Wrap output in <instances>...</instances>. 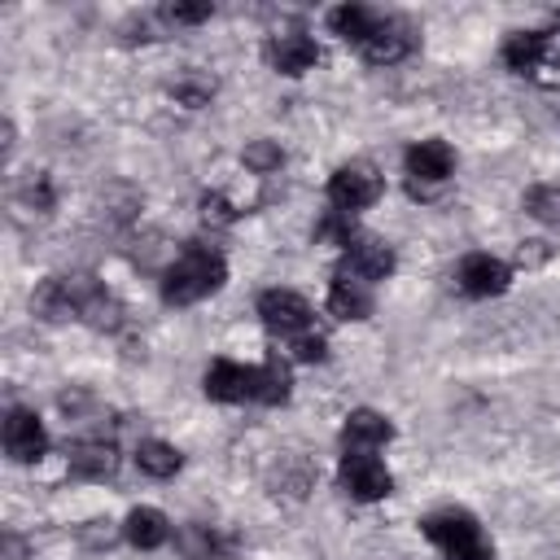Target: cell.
<instances>
[{
	"label": "cell",
	"instance_id": "obj_1",
	"mask_svg": "<svg viewBox=\"0 0 560 560\" xmlns=\"http://www.w3.org/2000/svg\"><path fill=\"white\" fill-rule=\"evenodd\" d=\"M228 280V262L219 249L210 245H188L162 276V298L175 302V306H188V302H201L210 293H219Z\"/></svg>",
	"mask_w": 560,
	"mask_h": 560
},
{
	"label": "cell",
	"instance_id": "obj_2",
	"mask_svg": "<svg viewBox=\"0 0 560 560\" xmlns=\"http://www.w3.org/2000/svg\"><path fill=\"white\" fill-rule=\"evenodd\" d=\"M424 534L442 547L446 560H490V542H486L481 525L468 512H459V508L424 516Z\"/></svg>",
	"mask_w": 560,
	"mask_h": 560
},
{
	"label": "cell",
	"instance_id": "obj_3",
	"mask_svg": "<svg viewBox=\"0 0 560 560\" xmlns=\"http://www.w3.org/2000/svg\"><path fill=\"white\" fill-rule=\"evenodd\" d=\"M337 477H341V490H346L350 499H359V503H376V499H385V494L394 490L389 468H385L376 455H368V451H350V455L341 459Z\"/></svg>",
	"mask_w": 560,
	"mask_h": 560
},
{
	"label": "cell",
	"instance_id": "obj_4",
	"mask_svg": "<svg viewBox=\"0 0 560 560\" xmlns=\"http://www.w3.org/2000/svg\"><path fill=\"white\" fill-rule=\"evenodd\" d=\"M376 197H381V175H376L368 162L337 166L332 179H328V201H332L337 210H368Z\"/></svg>",
	"mask_w": 560,
	"mask_h": 560
},
{
	"label": "cell",
	"instance_id": "obj_5",
	"mask_svg": "<svg viewBox=\"0 0 560 560\" xmlns=\"http://www.w3.org/2000/svg\"><path fill=\"white\" fill-rule=\"evenodd\" d=\"M4 451H9L13 464H35V459H44L48 433H44V424H39V416H35L31 407H13V411L4 416Z\"/></svg>",
	"mask_w": 560,
	"mask_h": 560
},
{
	"label": "cell",
	"instance_id": "obj_6",
	"mask_svg": "<svg viewBox=\"0 0 560 560\" xmlns=\"http://www.w3.org/2000/svg\"><path fill=\"white\" fill-rule=\"evenodd\" d=\"M206 394L219 398V402H254L258 398V368H245V363H232V359H219L206 368Z\"/></svg>",
	"mask_w": 560,
	"mask_h": 560
},
{
	"label": "cell",
	"instance_id": "obj_7",
	"mask_svg": "<svg viewBox=\"0 0 560 560\" xmlns=\"http://www.w3.org/2000/svg\"><path fill=\"white\" fill-rule=\"evenodd\" d=\"M455 280H459V289L468 298H499L512 284V267L503 258H494V254H468L459 262V276Z\"/></svg>",
	"mask_w": 560,
	"mask_h": 560
},
{
	"label": "cell",
	"instance_id": "obj_8",
	"mask_svg": "<svg viewBox=\"0 0 560 560\" xmlns=\"http://www.w3.org/2000/svg\"><path fill=\"white\" fill-rule=\"evenodd\" d=\"M258 315H262V324L276 328V332H306V324H311V306H306V298L293 293V289H267V293L258 298Z\"/></svg>",
	"mask_w": 560,
	"mask_h": 560
},
{
	"label": "cell",
	"instance_id": "obj_9",
	"mask_svg": "<svg viewBox=\"0 0 560 560\" xmlns=\"http://www.w3.org/2000/svg\"><path fill=\"white\" fill-rule=\"evenodd\" d=\"M394 271V249L376 236H350L346 245V276L372 284V280H385Z\"/></svg>",
	"mask_w": 560,
	"mask_h": 560
},
{
	"label": "cell",
	"instance_id": "obj_10",
	"mask_svg": "<svg viewBox=\"0 0 560 560\" xmlns=\"http://www.w3.org/2000/svg\"><path fill=\"white\" fill-rule=\"evenodd\" d=\"M411 48H416L411 31H407L402 22H394V18H376L372 35L359 44V52H363L372 66H394V61H402Z\"/></svg>",
	"mask_w": 560,
	"mask_h": 560
},
{
	"label": "cell",
	"instance_id": "obj_11",
	"mask_svg": "<svg viewBox=\"0 0 560 560\" xmlns=\"http://www.w3.org/2000/svg\"><path fill=\"white\" fill-rule=\"evenodd\" d=\"M267 61H271V70L298 79V74L315 70V61H319V44H315L311 35H302V31H289V35H276V39L267 44Z\"/></svg>",
	"mask_w": 560,
	"mask_h": 560
},
{
	"label": "cell",
	"instance_id": "obj_12",
	"mask_svg": "<svg viewBox=\"0 0 560 560\" xmlns=\"http://www.w3.org/2000/svg\"><path fill=\"white\" fill-rule=\"evenodd\" d=\"M455 171V153L446 140H420L407 149V175L420 184H442Z\"/></svg>",
	"mask_w": 560,
	"mask_h": 560
},
{
	"label": "cell",
	"instance_id": "obj_13",
	"mask_svg": "<svg viewBox=\"0 0 560 560\" xmlns=\"http://www.w3.org/2000/svg\"><path fill=\"white\" fill-rule=\"evenodd\" d=\"M341 438H346L350 451H372V446H385L394 438V424L372 407H354L341 424Z\"/></svg>",
	"mask_w": 560,
	"mask_h": 560
},
{
	"label": "cell",
	"instance_id": "obj_14",
	"mask_svg": "<svg viewBox=\"0 0 560 560\" xmlns=\"http://www.w3.org/2000/svg\"><path fill=\"white\" fill-rule=\"evenodd\" d=\"M70 472L83 477V481H105L118 472V451L101 438H88V442H74L70 446Z\"/></svg>",
	"mask_w": 560,
	"mask_h": 560
},
{
	"label": "cell",
	"instance_id": "obj_15",
	"mask_svg": "<svg viewBox=\"0 0 560 560\" xmlns=\"http://www.w3.org/2000/svg\"><path fill=\"white\" fill-rule=\"evenodd\" d=\"M328 311L337 315V319H368L372 315V289L363 284V280H354V276H332V284H328Z\"/></svg>",
	"mask_w": 560,
	"mask_h": 560
},
{
	"label": "cell",
	"instance_id": "obj_16",
	"mask_svg": "<svg viewBox=\"0 0 560 560\" xmlns=\"http://www.w3.org/2000/svg\"><path fill=\"white\" fill-rule=\"evenodd\" d=\"M122 538L131 547H140V551H153V547H162L171 538V521L158 508H131L127 521H122Z\"/></svg>",
	"mask_w": 560,
	"mask_h": 560
},
{
	"label": "cell",
	"instance_id": "obj_17",
	"mask_svg": "<svg viewBox=\"0 0 560 560\" xmlns=\"http://www.w3.org/2000/svg\"><path fill=\"white\" fill-rule=\"evenodd\" d=\"M547 35L542 31H512L508 35V44H503V61H508V70H516V74H534L542 61H547Z\"/></svg>",
	"mask_w": 560,
	"mask_h": 560
},
{
	"label": "cell",
	"instance_id": "obj_18",
	"mask_svg": "<svg viewBox=\"0 0 560 560\" xmlns=\"http://www.w3.org/2000/svg\"><path fill=\"white\" fill-rule=\"evenodd\" d=\"M328 22H332V31L341 35V39H350L354 48L372 35V26H376V13L372 9H363V4H341V9H332L328 13Z\"/></svg>",
	"mask_w": 560,
	"mask_h": 560
},
{
	"label": "cell",
	"instance_id": "obj_19",
	"mask_svg": "<svg viewBox=\"0 0 560 560\" xmlns=\"http://www.w3.org/2000/svg\"><path fill=\"white\" fill-rule=\"evenodd\" d=\"M136 464H140V472H149V477H175V472H179V451H175L171 442L149 438V442L136 446Z\"/></svg>",
	"mask_w": 560,
	"mask_h": 560
},
{
	"label": "cell",
	"instance_id": "obj_20",
	"mask_svg": "<svg viewBox=\"0 0 560 560\" xmlns=\"http://www.w3.org/2000/svg\"><path fill=\"white\" fill-rule=\"evenodd\" d=\"M289 398V368L280 359L258 363V398L254 402H284Z\"/></svg>",
	"mask_w": 560,
	"mask_h": 560
},
{
	"label": "cell",
	"instance_id": "obj_21",
	"mask_svg": "<svg viewBox=\"0 0 560 560\" xmlns=\"http://www.w3.org/2000/svg\"><path fill=\"white\" fill-rule=\"evenodd\" d=\"M525 210L542 223H556L560 228V184H538L525 192Z\"/></svg>",
	"mask_w": 560,
	"mask_h": 560
},
{
	"label": "cell",
	"instance_id": "obj_22",
	"mask_svg": "<svg viewBox=\"0 0 560 560\" xmlns=\"http://www.w3.org/2000/svg\"><path fill=\"white\" fill-rule=\"evenodd\" d=\"M284 162V153L271 144V140H254L249 149H245V166L249 171H258V175H267V171H276Z\"/></svg>",
	"mask_w": 560,
	"mask_h": 560
},
{
	"label": "cell",
	"instance_id": "obj_23",
	"mask_svg": "<svg viewBox=\"0 0 560 560\" xmlns=\"http://www.w3.org/2000/svg\"><path fill=\"white\" fill-rule=\"evenodd\" d=\"M328 354V341L319 337V332H293V359H302V363H319Z\"/></svg>",
	"mask_w": 560,
	"mask_h": 560
},
{
	"label": "cell",
	"instance_id": "obj_24",
	"mask_svg": "<svg viewBox=\"0 0 560 560\" xmlns=\"http://www.w3.org/2000/svg\"><path fill=\"white\" fill-rule=\"evenodd\" d=\"M210 13H214L210 4H166V9H162V18L175 22V26H197V22H206Z\"/></svg>",
	"mask_w": 560,
	"mask_h": 560
},
{
	"label": "cell",
	"instance_id": "obj_25",
	"mask_svg": "<svg viewBox=\"0 0 560 560\" xmlns=\"http://www.w3.org/2000/svg\"><path fill=\"white\" fill-rule=\"evenodd\" d=\"M201 214H206V219H219V223H228V219H232V210H228V201H223V197H201Z\"/></svg>",
	"mask_w": 560,
	"mask_h": 560
}]
</instances>
